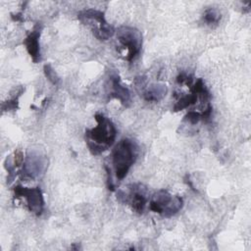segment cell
I'll return each mask as SVG.
<instances>
[{"label": "cell", "instance_id": "1", "mask_svg": "<svg viewBox=\"0 0 251 251\" xmlns=\"http://www.w3.org/2000/svg\"><path fill=\"white\" fill-rule=\"evenodd\" d=\"M94 118L97 122V126L86 129L84 137L90 153L92 155H99L114 144L117 129L113 122L103 114L96 113Z\"/></svg>", "mask_w": 251, "mask_h": 251}, {"label": "cell", "instance_id": "2", "mask_svg": "<svg viewBox=\"0 0 251 251\" xmlns=\"http://www.w3.org/2000/svg\"><path fill=\"white\" fill-rule=\"evenodd\" d=\"M138 154L136 143L129 138L121 139L112 152V164L116 177L124 179L131 166L135 163Z\"/></svg>", "mask_w": 251, "mask_h": 251}, {"label": "cell", "instance_id": "3", "mask_svg": "<svg viewBox=\"0 0 251 251\" xmlns=\"http://www.w3.org/2000/svg\"><path fill=\"white\" fill-rule=\"evenodd\" d=\"M77 19L83 25H88L91 28L93 35L101 41L110 39L116 32L114 27L106 22L102 11L96 9L83 10L77 14Z\"/></svg>", "mask_w": 251, "mask_h": 251}, {"label": "cell", "instance_id": "4", "mask_svg": "<svg viewBox=\"0 0 251 251\" xmlns=\"http://www.w3.org/2000/svg\"><path fill=\"white\" fill-rule=\"evenodd\" d=\"M183 207V199L179 195H173L166 189L156 191L149 202V209L165 218L177 214Z\"/></svg>", "mask_w": 251, "mask_h": 251}, {"label": "cell", "instance_id": "5", "mask_svg": "<svg viewBox=\"0 0 251 251\" xmlns=\"http://www.w3.org/2000/svg\"><path fill=\"white\" fill-rule=\"evenodd\" d=\"M116 36L121 46L126 50V59L128 62H131L139 54L141 50V32L136 27L122 25L116 30Z\"/></svg>", "mask_w": 251, "mask_h": 251}, {"label": "cell", "instance_id": "6", "mask_svg": "<svg viewBox=\"0 0 251 251\" xmlns=\"http://www.w3.org/2000/svg\"><path fill=\"white\" fill-rule=\"evenodd\" d=\"M117 199L124 204L130 205L135 213L142 214L148 201L147 188L142 183H132L128 186L127 193L119 190L117 192Z\"/></svg>", "mask_w": 251, "mask_h": 251}, {"label": "cell", "instance_id": "7", "mask_svg": "<svg viewBox=\"0 0 251 251\" xmlns=\"http://www.w3.org/2000/svg\"><path fill=\"white\" fill-rule=\"evenodd\" d=\"M15 197H24L26 200L28 210L35 216L42 215L44 211V198L40 187L27 188L22 185H16L14 187Z\"/></svg>", "mask_w": 251, "mask_h": 251}, {"label": "cell", "instance_id": "8", "mask_svg": "<svg viewBox=\"0 0 251 251\" xmlns=\"http://www.w3.org/2000/svg\"><path fill=\"white\" fill-rule=\"evenodd\" d=\"M47 167V159L36 153H28L21 172V178L24 180H33L41 174H44Z\"/></svg>", "mask_w": 251, "mask_h": 251}, {"label": "cell", "instance_id": "9", "mask_svg": "<svg viewBox=\"0 0 251 251\" xmlns=\"http://www.w3.org/2000/svg\"><path fill=\"white\" fill-rule=\"evenodd\" d=\"M107 97L108 99H117L126 108L131 105V96L128 88L125 86L120 78L119 74L113 72L110 74L107 82Z\"/></svg>", "mask_w": 251, "mask_h": 251}, {"label": "cell", "instance_id": "10", "mask_svg": "<svg viewBox=\"0 0 251 251\" xmlns=\"http://www.w3.org/2000/svg\"><path fill=\"white\" fill-rule=\"evenodd\" d=\"M43 25L41 23H37L32 30L27 34V36L24 40V45L26 48L27 53L31 57L34 63H38L41 60L40 54V45H39V38L42 31Z\"/></svg>", "mask_w": 251, "mask_h": 251}, {"label": "cell", "instance_id": "11", "mask_svg": "<svg viewBox=\"0 0 251 251\" xmlns=\"http://www.w3.org/2000/svg\"><path fill=\"white\" fill-rule=\"evenodd\" d=\"M142 97L147 102H159L167 94V87L165 84H151L146 86L141 91ZM140 94V95H141Z\"/></svg>", "mask_w": 251, "mask_h": 251}, {"label": "cell", "instance_id": "12", "mask_svg": "<svg viewBox=\"0 0 251 251\" xmlns=\"http://www.w3.org/2000/svg\"><path fill=\"white\" fill-rule=\"evenodd\" d=\"M198 95L195 94V93H192L191 94H186V95H183V96H180L177 101L176 102V104L174 105V108L173 110L175 112H178V111H181L187 107H189L190 105H193L197 102L198 100Z\"/></svg>", "mask_w": 251, "mask_h": 251}, {"label": "cell", "instance_id": "13", "mask_svg": "<svg viewBox=\"0 0 251 251\" xmlns=\"http://www.w3.org/2000/svg\"><path fill=\"white\" fill-rule=\"evenodd\" d=\"M221 20V13L216 8H208L203 14V21L208 25H217Z\"/></svg>", "mask_w": 251, "mask_h": 251}, {"label": "cell", "instance_id": "14", "mask_svg": "<svg viewBox=\"0 0 251 251\" xmlns=\"http://www.w3.org/2000/svg\"><path fill=\"white\" fill-rule=\"evenodd\" d=\"M43 72L46 78L54 85H58L60 82V77L58 76L57 73L54 71L50 64H45L43 67Z\"/></svg>", "mask_w": 251, "mask_h": 251}, {"label": "cell", "instance_id": "15", "mask_svg": "<svg viewBox=\"0 0 251 251\" xmlns=\"http://www.w3.org/2000/svg\"><path fill=\"white\" fill-rule=\"evenodd\" d=\"M24 91H21L20 93H18L17 95L13 96L11 99L6 100L5 102H3L2 104V111H11V110H16L19 108V97L22 95Z\"/></svg>", "mask_w": 251, "mask_h": 251}, {"label": "cell", "instance_id": "16", "mask_svg": "<svg viewBox=\"0 0 251 251\" xmlns=\"http://www.w3.org/2000/svg\"><path fill=\"white\" fill-rule=\"evenodd\" d=\"M183 121H185L191 125H196L199 121H201V114L198 112H195V111H190L184 116Z\"/></svg>", "mask_w": 251, "mask_h": 251}, {"label": "cell", "instance_id": "17", "mask_svg": "<svg viewBox=\"0 0 251 251\" xmlns=\"http://www.w3.org/2000/svg\"><path fill=\"white\" fill-rule=\"evenodd\" d=\"M13 162L16 168H19L23 165V163L25 162V157H24V153L21 150H16L14 152V157H13Z\"/></svg>", "mask_w": 251, "mask_h": 251}, {"label": "cell", "instance_id": "18", "mask_svg": "<svg viewBox=\"0 0 251 251\" xmlns=\"http://www.w3.org/2000/svg\"><path fill=\"white\" fill-rule=\"evenodd\" d=\"M105 169H106V173H107V186H108V189L111 190V191H115V184H114V181L112 179L111 170L109 169L108 166H105Z\"/></svg>", "mask_w": 251, "mask_h": 251}, {"label": "cell", "instance_id": "19", "mask_svg": "<svg viewBox=\"0 0 251 251\" xmlns=\"http://www.w3.org/2000/svg\"><path fill=\"white\" fill-rule=\"evenodd\" d=\"M11 18L13 21L15 22H23L24 19H23V14L22 13H16V14H12L11 15Z\"/></svg>", "mask_w": 251, "mask_h": 251}]
</instances>
